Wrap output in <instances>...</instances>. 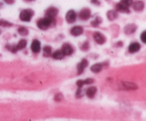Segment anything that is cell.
Wrapping results in <instances>:
<instances>
[{"instance_id":"obj_5","label":"cell","mask_w":146,"mask_h":121,"mask_svg":"<svg viewBox=\"0 0 146 121\" xmlns=\"http://www.w3.org/2000/svg\"><path fill=\"white\" fill-rule=\"evenodd\" d=\"M76 19V13L74 10H69L66 15V21L69 24H72V23L75 22Z\"/></svg>"},{"instance_id":"obj_23","label":"cell","mask_w":146,"mask_h":121,"mask_svg":"<svg viewBox=\"0 0 146 121\" xmlns=\"http://www.w3.org/2000/svg\"><path fill=\"white\" fill-rule=\"evenodd\" d=\"M102 23V19L100 17H97L94 21H91V24L94 27H97L100 25V24Z\"/></svg>"},{"instance_id":"obj_29","label":"cell","mask_w":146,"mask_h":121,"mask_svg":"<svg viewBox=\"0 0 146 121\" xmlns=\"http://www.w3.org/2000/svg\"><path fill=\"white\" fill-rule=\"evenodd\" d=\"M141 39L143 43L146 44V31H143V32L141 34Z\"/></svg>"},{"instance_id":"obj_20","label":"cell","mask_w":146,"mask_h":121,"mask_svg":"<svg viewBox=\"0 0 146 121\" xmlns=\"http://www.w3.org/2000/svg\"><path fill=\"white\" fill-rule=\"evenodd\" d=\"M27 40H25V39L20 40L17 45V50L19 51V50H21V49H23V48H24L26 46H27Z\"/></svg>"},{"instance_id":"obj_4","label":"cell","mask_w":146,"mask_h":121,"mask_svg":"<svg viewBox=\"0 0 146 121\" xmlns=\"http://www.w3.org/2000/svg\"><path fill=\"white\" fill-rule=\"evenodd\" d=\"M93 37H94V39L95 40L96 42L98 44H101H101H104L106 42V41L105 36L101 34V33L98 32V31L94 33Z\"/></svg>"},{"instance_id":"obj_35","label":"cell","mask_w":146,"mask_h":121,"mask_svg":"<svg viewBox=\"0 0 146 121\" xmlns=\"http://www.w3.org/2000/svg\"><path fill=\"white\" fill-rule=\"evenodd\" d=\"M25 1H34V0H25Z\"/></svg>"},{"instance_id":"obj_16","label":"cell","mask_w":146,"mask_h":121,"mask_svg":"<svg viewBox=\"0 0 146 121\" xmlns=\"http://www.w3.org/2000/svg\"><path fill=\"white\" fill-rule=\"evenodd\" d=\"M117 10H110L107 12V18L109 21H113L118 17V12Z\"/></svg>"},{"instance_id":"obj_13","label":"cell","mask_w":146,"mask_h":121,"mask_svg":"<svg viewBox=\"0 0 146 121\" xmlns=\"http://www.w3.org/2000/svg\"><path fill=\"white\" fill-rule=\"evenodd\" d=\"M141 49V45H140L139 43L134 42L132 43L131 44H130V46H128V51L131 54H134V53H136L138 51H140Z\"/></svg>"},{"instance_id":"obj_21","label":"cell","mask_w":146,"mask_h":121,"mask_svg":"<svg viewBox=\"0 0 146 121\" xmlns=\"http://www.w3.org/2000/svg\"><path fill=\"white\" fill-rule=\"evenodd\" d=\"M18 33L19 35L22 36H26L29 34V30L26 27L20 26L18 28Z\"/></svg>"},{"instance_id":"obj_8","label":"cell","mask_w":146,"mask_h":121,"mask_svg":"<svg viewBox=\"0 0 146 121\" xmlns=\"http://www.w3.org/2000/svg\"><path fill=\"white\" fill-rule=\"evenodd\" d=\"M31 49L35 54H38L41 51V43L38 40L34 39L31 45Z\"/></svg>"},{"instance_id":"obj_9","label":"cell","mask_w":146,"mask_h":121,"mask_svg":"<svg viewBox=\"0 0 146 121\" xmlns=\"http://www.w3.org/2000/svg\"><path fill=\"white\" fill-rule=\"evenodd\" d=\"M61 50L64 52V54H65V56H70L74 52V48H73V47L69 44H67V43H65L62 46Z\"/></svg>"},{"instance_id":"obj_7","label":"cell","mask_w":146,"mask_h":121,"mask_svg":"<svg viewBox=\"0 0 146 121\" xmlns=\"http://www.w3.org/2000/svg\"><path fill=\"white\" fill-rule=\"evenodd\" d=\"M58 13V9L54 7H51L46 11V17H51L54 19Z\"/></svg>"},{"instance_id":"obj_17","label":"cell","mask_w":146,"mask_h":121,"mask_svg":"<svg viewBox=\"0 0 146 121\" xmlns=\"http://www.w3.org/2000/svg\"><path fill=\"white\" fill-rule=\"evenodd\" d=\"M104 67V64L101 63H97L94 64L91 67V71L94 73H99L101 70L103 69Z\"/></svg>"},{"instance_id":"obj_12","label":"cell","mask_w":146,"mask_h":121,"mask_svg":"<svg viewBox=\"0 0 146 121\" xmlns=\"http://www.w3.org/2000/svg\"><path fill=\"white\" fill-rule=\"evenodd\" d=\"M83 32H84V28L80 26H76L71 29V34L74 36H78L81 35Z\"/></svg>"},{"instance_id":"obj_25","label":"cell","mask_w":146,"mask_h":121,"mask_svg":"<svg viewBox=\"0 0 146 121\" xmlns=\"http://www.w3.org/2000/svg\"><path fill=\"white\" fill-rule=\"evenodd\" d=\"M0 25H1V26H4V27L11 26H12V24H11V23H9L7 21L1 20V21H0Z\"/></svg>"},{"instance_id":"obj_14","label":"cell","mask_w":146,"mask_h":121,"mask_svg":"<svg viewBox=\"0 0 146 121\" xmlns=\"http://www.w3.org/2000/svg\"><path fill=\"white\" fill-rule=\"evenodd\" d=\"M115 9H116L117 11H120V12L125 13V14H128V13H130L129 8L121 2L118 3V4H116V6H115Z\"/></svg>"},{"instance_id":"obj_18","label":"cell","mask_w":146,"mask_h":121,"mask_svg":"<svg viewBox=\"0 0 146 121\" xmlns=\"http://www.w3.org/2000/svg\"><path fill=\"white\" fill-rule=\"evenodd\" d=\"M122 84L123 85V88L126 90H136L138 88V85L133 83L123 82Z\"/></svg>"},{"instance_id":"obj_6","label":"cell","mask_w":146,"mask_h":121,"mask_svg":"<svg viewBox=\"0 0 146 121\" xmlns=\"http://www.w3.org/2000/svg\"><path fill=\"white\" fill-rule=\"evenodd\" d=\"M88 61H87V59H86V58L82 59V61L77 65V71H78V75H80V74H81L84 72V71L85 70V68L88 66Z\"/></svg>"},{"instance_id":"obj_22","label":"cell","mask_w":146,"mask_h":121,"mask_svg":"<svg viewBox=\"0 0 146 121\" xmlns=\"http://www.w3.org/2000/svg\"><path fill=\"white\" fill-rule=\"evenodd\" d=\"M52 48L50 46H46L44 48V56L46 57H48L51 55Z\"/></svg>"},{"instance_id":"obj_2","label":"cell","mask_w":146,"mask_h":121,"mask_svg":"<svg viewBox=\"0 0 146 121\" xmlns=\"http://www.w3.org/2000/svg\"><path fill=\"white\" fill-rule=\"evenodd\" d=\"M34 14V11L30 9L22 10L19 14V19L23 21H30Z\"/></svg>"},{"instance_id":"obj_19","label":"cell","mask_w":146,"mask_h":121,"mask_svg":"<svg viewBox=\"0 0 146 121\" xmlns=\"http://www.w3.org/2000/svg\"><path fill=\"white\" fill-rule=\"evenodd\" d=\"M65 54L62 51V50H58L56 51L54 54H52V57L56 60H61L64 58Z\"/></svg>"},{"instance_id":"obj_27","label":"cell","mask_w":146,"mask_h":121,"mask_svg":"<svg viewBox=\"0 0 146 121\" xmlns=\"http://www.w3.org/2000/svg\"><path fill=\"white\" fill-rule=\"evenodd\" d=\"M88 48H89V44H88V41H86L81 46V50L82 51H88Z\"/></svg>"},{"instance_id":"obj_24","label":"cell","mask_w":146,"mask_h":121,"mask_svg":"<svg viewBox=\"0 0 146 121\" xmlns=\"http://www.w3.org/2000/svg\"><path fill=\"white\" fill-rule=\"evenodd\" d=\"M121 3L123 4L124 5H125L126 7H131V5H133V0H121Z\"/></svg>"},{"instance_id":"obj_28","label":"cell","mask_w":146,"mask_h":121,"mask_svg":"<svg viewBox=\"0 0 146 121\" xmlns=\"http://www.w3.org/2000/svg\"><path fill=\"white\" fill-rule=\"evenodd\" d=\"M76 85L78 88H82V87L85 85L84 80H78V81H77Z\"/></svg>"},{"instance_id":"obj_33","label":"cell","mask_w":146,"mask_h":121,"mask_svg":"<svg viewBox=\"0 0 146 121\" xmlns=\"http://www.w3.org/2000/svg\"><path fill=\"white\" fill-rule=\"evenodd\" d=\"M91 2L92 3V4H95V5H98V6L100 5V4H101V3H100V1H98V0H91Z\"/></svg>"},{"instance_id":"obj_32","label":"cell","mask_w":146,"mask_h":121,"mask_svg":"<svg viewBox=\"0 0 146 121\" xmlns=\"http://www.w3.org/2000/svg\"><path fill=\"white\" fill-rule=\"evenodd\" d=\"M84 82H85V85H89L94 82V80L92 78H87V79L84 80Z\"/></svg>"},{"instance_id":"obj_1","label":"cell","mask_w":146,"mask_h":121,"mask_svg":"<svg viewBox=\"0 0 146 121\" xmlns=\"http://www.w3.org/2000/svg\"><path fill=\"white\" fill-rule=\"evenodd\" d=\"M54 19L48 17H45L37 21V26L41 30H46L49 28L50 26L54 22Z\"/></svg>"},{"instance_id":"obj_11","label":"cell","mask_w":146,"mask_h":121,"mask_svg":"<svg viewBox=\"0 0 146 121\" xmlns=\"http://www.w3.org/2000/svg\"><path fill=\"white\" fill-rule=\"evenodd\" d=\"M133 9L135 11H141L145 8V4H144V2L143 1L138 0V1H135L133 4Z\"/></svg>"},{"instance_id":"obj_30","label":"cell","mask_w":146,"mask_h":121,"mask_svg":"<svg viewBox=\"0 0 146 121\" xmlns=\"http://www.w3.org/2000/svg\"><path fill=\"white\" fill-rule=\"evenodd\" d=\"M76 98H81V97L83 96L82 90H81V88H78V90H77V91H76Z\"/></svg>"},{"instance_id":"obj_15","label":"cell","mask_w":146,"mask_h":121,"mask_svg":"<svg viewBox=\"0 0 146 121\" xmlns=\"http://www.w3.org/2000/svg\"><path fill=\"white\" fill-rule=\"evenodd\" d=\"M96 91H97V88H96L95 86L90 87V88H88V89L86 90V95L89 98H94V96H95L96 93Z\"/></svg>"},{"instance_id":"obj_34","label":"cell","mask_w":146,"mask_h":121,"mask_svg":"<svg viewBox=\"0 0 146 121\" xmlns=\"http://www.w3.org/2000/svg\"><path fill=\"white\" fill-rule=\"evenodd\" d=\"M4 1H5V2L7 3V4H14V1H15V0H4Z\"/></svg>"},{"instance_id":"obj_31","label":"cell","mask_w":146,"mask_h":121,"mask_svg":"<svg viewBox=\"0 0 146 121\" xmlns=\"http://www.w3.org/2000/svg\"><path fill=\"white\" fill-rule=\"evenodd\" d=\"M62 98H63V96L61 93L56 94L55 97H54V99H55L56 101H61Z\"/></svg>"},{"instance_id":"obj_10","label":"cell","mask_w":146,"mask_h":121,"mask_svg":"<svg viewBox=\"0 0 146 121\" xmlns=\"http://www.w3.org/2000/svg\"><path fill=\"white\" fill-rule=\"evenodd\" d=\"M137 29V26L135 24H128L124 28V32L125 34L130 35V34H132L136 31Z\"/></svg>"},{"instance_id":"obj_26","label":"cell","mask_w":146,"mask_h":121,"mask_svg":"<svg viewBox=\"0 0 146 121\" xmlns=\"http://www.w3.org/2000/svg\"><path fill=\"white\" fill-rule=\"evenodd\" d=\"M7 48H8L9 51H10L12 53H16L18 50H17V45L16 46H10V45H7Z\"/></svg>"},{"instance_id":"obj_3","label":"cell","mask_w":146,"mask_h":121,"mask_svg":"<svg viewBox=\"0 0 146 121\" xmlns=\"http://www.w3.org/2000/svg\"><path fill=\"white\" fill-rule=\"evenodd\" d=\"M91 17V10L88 8L83 9L79 12V18L80 19L83 20V21H86V20L89 19Z\"/></svg>"}]
</instances>
